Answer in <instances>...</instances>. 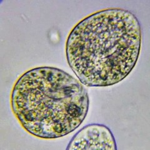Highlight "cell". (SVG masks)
Returning <instances> with one entry per match:
<instances>
[{
    "mask_svg": "<svg viewBox=\"0 0 150 150\" xmlns=\"http://www.w3.org/2000/svg\"><path fill=\"white\" fill-rule=\"evenodd\" d=\"M141 24L133 13L108 8L75 25L66 43L68 63L84 86L115 85L132 71L142 47Z\"/></svg>",
    "mask_w": 150,
    "mask_h": 150,
    "instance_id": "cell-1",
    "label": "cell"
},
{
    "mask_svg": "<svg viewBox=\"0 0 150 150\" xmlns=\"http://www.w3.org/2000/svg\"><path fill=\"white\" fill-rule=\"evenodd\" d=\"M89 106L84 84L54 67L28 70L18 79L11 95L13 112L23 128L42 139L73 132L85 120Z\"/></svg>",
    "mask_w": 150,
    "mask_h": 150,
    "instance_id": "cell-2",
    "label": "cell"
},
{
    "mask_svg": "<svg viewBox=\"0 0 150 150\" xmlns=\"http://www.w3.org/2000/svg\"><path fill=\"white\" fill-rule=\"evenodd\" d=\"M67 150L117 149L114 135L104 125L90 124L77 132L68 143Z\"/></svg>",
    "mask_w": 150,
    "mask_h": 150,
    "instance_id": "cell-3",
    "label": "cell"
}]
</instances>
